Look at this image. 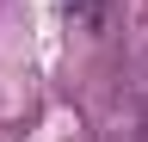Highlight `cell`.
Masks as SVG:
<instances>
[{
  "mask_svg": "<svg viewBox=\"0 0 148 142\" xmlns=\"http://www.w3.org/2000/svg\"><path fill=\"white\" fill-rule=\"evenodd\" d=\"M62 6V19H74L80 31H99L105 25V0H56Z\"/></svg>",
  "mask_w": 148,
  "mask_h": 142,
  "instance_id": "cell-1",
  "label": "cell"
}]
</instances>
